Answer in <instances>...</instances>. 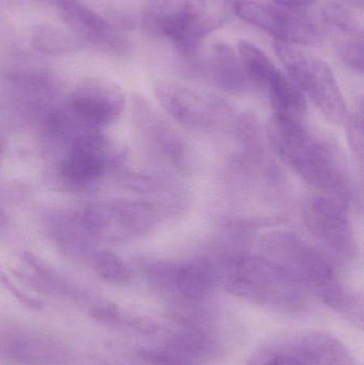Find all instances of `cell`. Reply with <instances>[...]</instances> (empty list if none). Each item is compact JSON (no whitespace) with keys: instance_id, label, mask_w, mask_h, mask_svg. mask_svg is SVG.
<instances>
[{"instance_id":"9c48e42d","label":"cell","mask_w":364,"mask_h":365,"mask_svg":"<svg viewBox=\"0 0 364 365\" xmlns=\"http://www.w3.org/2000/svg\"><path fill=\"white\" fill-rule=\"evenodd\" d=\"M233 10L241 21L266 32L276 42L298 46L314 44L320 38L318 26L301 9L252 0H237Z\"/></svg>"},{"instance_id":"f1b7e54d","label":"cell","mask_w":364,"mask_h":365,"mask_svg":"<svg viewBox=\"0 0 364 365\" xmlns=\"http://www.w3.org/2000/svg\"><path fill=\"white\" fill-rule=\"evenodd\" d=\"M275 4L281 6H290V8L301 9L311 6L316 0H273Z\"/></svg>"},{"instance_id":"484cf974","label":"cell","mask_w":364,"mask_h":365,"mask_svg":"<svg viewBox=\"0 0 364 365\" xmlns=\"http://www.w3.org/2000/svg\"><path fill=\"white\" fill-rule=\"evenodd\" d=\"M0 284L26 308L32 311H41L44 308L42 300L30 295L29 293L24 291L23 287L17 285L11 274H9L6 266L2 263H0Z\"/></svg>"},{"instance_id":"6da1fadb","label":"cell","mask_w":364,"mask_h":365,"mask_svg":"<svg viewBox=\"0 0 364 365\" xmlns=\"http://www.w3.org/2000/svg\"><path fill=\"white\" fill-rule=\"evenodd\" d=\"M267 136L282 162L303 181L345 204L352 200V175L335 143L312 134L301 120L278 113L267 124Z\"/></svg>"},{"instance_id":"4dcf8cb0","label":"cell","mask_w":364,"mask_h":365,"mask_svg":"<svg viewBox=\"0 0 364 365\" xmlns=\"http://www.w3.org/2000/svg\"><path fill=\"white\" fill-rule=\"evenodd\" d=\"M4 148H6V138H4V133L0 130V160H1L2 154H4Z\"/></svg>"},{"instance_id":"603a6c76","label":"cell","mask_w":364,"mask_h":365,"mask_svg":"<svg viewBox=\"0 0 364 365\" xmlns=\"http://www.w3.org/2000/svg\"><path fill=\"white\" fill-rule=\"evenodd\" d=\"M339 34L338 51H339L340 58L350 70L363 74L364 66L363 30Z\"/></svg>"},{"instance_id":"44dd1931","label":"cell","mask_w":364,"mask_h":365,"mask_svg":"<svg viewBox=\"0 0 364 365\" xmlns=\"http://www.w3.org/2000/svg\"><path fill=\"white\" fill-rule=\"evenodd\" d=\"M30 43L36 51L47 55H64L80 48L81 43L70 31L49 24L34 26Z\"/></svg>"},{"instance_id":"9a60e30c","label":"cell","mask_w":364,"mask_h":365,"mask_svg":"<svg viewBox=\"0 0 364 365\" xmlns=\"http://www.w3.org/2000/svg\"><path fill=\"white\" fill-rule=\"evenodd\" d=\"M44 227L51 242L68 257L88 262L96 242L83 223L81 212L59 210L45 218Z\"/></svg>"},{"instance_id":"8992f818","label":"cell","mask_w":364,"mask_h":365,"mask_svg":"<svg viewBox=\"0 0 364 365\" xmlns=\"http://www.w3.org/2000/svg\"><path fill=\"white\" fill-rule=\"evenodd\" d=\"M274 48L291 81L309 96L324 117L333 123H343L348 119L345 100L328 64L294 45L276 42Z\"/></svg>"},{"instance_id":"277c9868","label":"cell","mask_w":364,"mask_h":365,"mask_svg":"<svg viewBox=\"0 0 364 365\" xmlns=\"http://www.w3.org/2000/svg\"><path fill=\"white\" fill-rule=\"evenodd\" d=\"M224 23L207 0H145L142 24L152 36L170 41L183 57L196 55L203 41Z\"/></svg>"},{"instance_id":"8fae6325","label":"cell","mask_w":364,"mask_h":365,"mask_svg":"<svg viewBox=\"0 0 364 365\" xmlns=\"http://www.w3.org/2000/svg\"><path fill=\"white\" fill-rule=\"evenodd\" d=\"M125 105V93L115 81L105 77H85L75 86L68 107L85 128L100 130L113 123Z\"/></svg>"},{"instance_id":"d4e9b609","label":"cell","mask_w":364,"mask_h":365,"mask_svg":"<svg viewBox=\"0 0 364 365\" xmlns=\"http://www.w3.org/2000/svg\"><path fill=\"white\" fill-rule=\"evenodd\" d=\"M88 312L90 317L103 325L115 326L122 322V313L115 302L104 298L90 300Z\"/></svg>"},{"instance_id":"5bb4252c","label":"cell","mask_w":364,"mask_h":365,"mask_svg":"<svg viewBox=\"0 0 364 365\" xmlns=\"http://www.w3.org/2000/svg\"><path fill=\"white\" fill-rule=\"evenodd\" d=\"M58 6L62 19L79 42L88 43L111 55L124 56L130 53L128 38L120 34L110 21L89 6L77 0H59Z\"/></svg>"},{"instance_id":"cb8c5ba5","label":"cell","mask_w":364,"mask_h":365,"mask_svg":"<svg viewBox=\"0 0 364 365\" xmlns=\"http://www.w3.org/2000/svg\"><path fill=\"white\" fill-rule=\"evenodd\" d=\"M323 17L337 34L359 31L363 30L360 21L355 13L348 6L338 2H331L325 6Z\"/></svg>"},{"instance_id":"30bf717a","label":"cell","mask_w":364,"mask_h":365,"mask_svg":"<svg viewBox=\"0 0 364 365\" xmlns=\"http://www.w3.org/2000/svg\"><path fill=\"white\" fill-rule=\"evenodd\" d=\"M155 96L171 118L192 130H211L226 124L232 115L224 101L175 83H160Z\"/></svg>"},{"instance_id":"7402d4cb","label":"cell","mask_w":364,"mask_h":365,"mask_svg":"<svg viewBox=\"0 0 364 365\" xmlns=\"http://www.w3.org/2000/svg\"><path fill=\"white\" fill-rule=\"evenodd\" d=\"M87 263L100 278L111 284L128 285L134 279L132 268L108 249H95Z\"/></svg>"},{"instance_id":"1f68e13d","label":"cell","mask_w":364,"mask_h":365,"mask_svg":"<svg viewBox=\"0 0 364 365\" xmlns=\"http://www.w3.org/2000/svg\"><path fill=\"white\" fill-rule=\"evenodd\" d=\"M350 4H354V6H359V8H363V0H348Z\"/></svg>"},{"instance_id":"ba28073f","label":"cell","mask_w":364,"mask_h":365,"mask_svg":"<svg viewBox=\"0 0 364 365\" xmlns=\"http://www.w3.org/2000/svg\"><path fill=\"white\" fill-rule=\"evenodd\" d=\"M81 216L96 242H122L151 231L160 223L162 208L142 200H102L88 204Z\"/></svg>"},{"instance_id":"3957f363","label":"cell","mask_w":364,"mask_h":365,"mask_svg":"<svg viewBox=\"0 0 364 365\" xmlns=\"http://www.w3.org/2000/svg\"><path fill=\"white\" fill-rule=\"evenodd\" d=\"M259 250L261 255L286 269L329 308L363 323L356 296L342 282L333 262L320 249L308 244L294 232L275 230L262 236Z\"/></svg>"},{"instance_id":"ac0fdd59","label":"cell","mask_w":364,"mask_h":365,"mask_svg":"<svg viewBox=\"0 0 364 365\" xmlns=\"http://www.w3.org/2000/svg\"><path fill=\"white\" fill-rule=\"evenodd\" d=\"M0 351L29 365H56L63 359L61 349L51 340L21 331L4 334L0 338Z\"/></svg>"},{"instance_id":"52a82bcc","label":"cell","mask_w":364,"mask_h":365,"mask_svg":"<svg viewBox=\"0 0 364 365\" xmlns=\"http://www.w3.org/2000/svg\"><path fill=\"white\" fill-rule=\"evenodd\" d=\"M56 169L62 188L83 191L98 184L120 166L124 154L100 130H88L68 143Z\"/></svg>"},{"instance_id":"d6986e66","label":"cell","mask_w":364,"mask_h":365,"mask_svg":"<svg viewBox=\"0 0 364 365\" xmlns=\"http://www.w3.org/2000/svg\"><path fill=\"white\" fill-rule=\"evenodd\" d=\"M288 346L303 365H355L350 349L325 332L306 334Z\"/></svg>"},{"instance_id":"7c38bea8","label":"cell","mask_w":364,"mask_h":365,"mask_svg":"<svg viewBox=\"0 0 364 365\" xmlns=\"http://www.w3.org/2000/svg\"><path fill=\"white\" fill-rule=\"evenodd\" d=\"M303 216L309 231L329 250L345 259L357 255L354 227L344 202L331 195H316L308 200Z\"/></svg>"},{"instance_id":"7a4b0ae2","label":"cell","mask_w":364,"mask_h":365,"mask_svg":"<svg viewBox=\"0 0 364 365\" xmlns=\"http://www.w3.org/2000/svg\"><path fill=\"white\" fill-rule=\"evenodd\" d=\"M209 259L218 284L236 297L284 314L303 312L309 304L307 289L263 255L230 251Z\"/></svg>"},{"instance_id":"83f0119b","label":"cell","mask_w":364,"mask_h":365,"mask_svg":"<svg viewBox=\"0 0 364 365\" xmlns=\"http://www.w3.org/2000/svg\"><path fill=\"white\" fill-rule=\"evenodd\" d=\"M348 139L350 151L361 166L364 156L363 111H355L348 118Z\"/></svg>"},{"instance_id":"f546056e","label":"cell","mask_w":364,"mask_h":365,"mask_svg":"<svg viewBox=\"0 0 364 365\" xmlns=\"http://www.w3.org/2000/svg\"><path fill=\"white\" fill-rule=\"evenodd\" d=\"M9 223V215L6 210L0 206V233L6 229Z\"/></svg>"},{"instance_id":"4fadbf2b","label":"cell","mask_w":364,"mask_h":365,"mask_svg":"<svg viewBox=\"0 0 364 365\" xmlns=\"http://www.w3.org/2000/svg\"><path fill=\"white\" fill-rule=\"evenodd\" d=\"M132 113L137 128L150 147L173 168L188 171L192 154L177 130L142 96L132 98Z\"/></svg>"},{"instance_id":"2e32d148","label":"cell","mask_w":364,"mask_h":365,"mask_svg":"<svg viewBox=\"0 0 364 365\" xmlns=\"http://www.w3.org/2000/svg\"><path fill=\"white\" fill-rule=\"evenodd\" d=\"M203 70L214 85L228 93L241 94L249 89V79L239 53L226 43H217L212 47Z\"/></svg>"},{"instance_id":"5b68a950","label":"cell","mask_w":364,"mask_h":365,"mask_svg":"<svg viewBox=\"0 0 364 365\" xmlns=\"http://www.w3.org/2000/svg\"><path fill=\"white\" fill-rule=\"evenodd\" d=\"M139 267L155 293L185 312L202 308L218 284L215 267L209 257L182 262L143 259Z\"/></svg>"},{"instance_id":"4316f807","label":"cell","mask_w":364,"mask_h":365,"mask_svg":"<svg viewBox=\"0 0 364 365\" xmlns=\"http://www.w3.org/2000/svg\"><path fill=\"white\" fill-rule=\"evenodd\" d=\"M250 365H303L290 346L271 347L256 354Z\"/></svg>"},{"instance_id":"e0dca14e","label":"cell","mask_w":364,"mask_h":365,"mask_svg":"<svg viewBox=\"0 0 364 365\" xmlns=\"http://www.w3.org/2000/svg\"><path fill=\"white\" fill-rule=\"evenodd\" d=\"M23 272H14L21 282L32 289L56 297L68 299L85 300V294L68 282L57 270L43 261L38 255L26 251L21 255Z\"/></svg>"},{"instance_id":"ffe728a7","label":"cell","mask_w":364,"mask_h":365,"mask_svg":"<svg viewBox=\"0 0 364 365\" xmlns=\"http://www.w3.org/2000/svg\"><path fill=\"white\" fill-rule=\"evenodd\" d=\"M237 53L250 85H254L264 92L281 74V71L274 63L273 60L269 59L266 53L252 43L241 41Z\"/></svg>"}]
</instances>
